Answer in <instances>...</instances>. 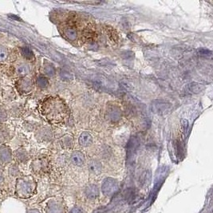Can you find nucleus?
Wrapping results in <instances>:
<instances>
[{
	"instance_id": "1",
	"label": "nucleus",
	"mask_w": 213,
	"mask_h": 213,
	"mask_svg": "<svg viewBox=\"0 0 213 213\" xmlns=\"http://www.w3.org/2000/svg\"><path fill=\"white\" fill-rule=\"evenodd\" d=\"M41 112L47 120L54 124L65 122L70 114L66 104L58 97L46 98L41 105Z\"/></svg>"
},
{
	"instance_id": "2",
	"label": "nucleus",
	"mask_w": 213,
	"mask_h": 213,
	"mask_svg": "<svg viewBox=\"0 0 213 213\" xmlns=\"http://www.w3.org/2000/svg\"><path fill=\"white\" fill-rule=\"evenodd\" d=\"M118 189V183L112 178H108L102 184V192L107 196H112Z\"/></svg>"
},
{
	"instance_id": "3",
	"label": "nucleus",
	"mask_w": 213,
	"mask_h": 213,
	"mask_svg": "<svg viewBox=\"0 0 213 213\" xmlns=\"http://www.w3.org/2000/svg\"><path fill=\"white\" fill-rule=\"evenodd\" d=\"M19 188L23 192V194L30 196L34 190V183L32 180H23L20 182Z\"/></svg>"
},
{
	"instance_id": "4",
	"label": "nucleus",
	"mask_w": 213,
	"mask_h": 213,
	"mask_svg": "<svg viewBox=\"0 0 213 213\" xmlns=\"http://www.w3.org/2000/svg\"><path fill=\"white\" fill-rule=\"evenodd\" d=\"M170 107L169 103L162 101H155L152 104V110L155 113L164 114L166 111H168Z\"/></svg>"
},
{
	"instance_id": "5",
	"label": "nucleus",
	"mask_w": 213,
	"mask_h": 213,
	"mask_svg": "<svg viewBox=\"0 0 213 213\" xmlns=\"http://www.w3.org/2000/svg\"><path fill=\"white\" fill-rule=\"evenodd\" d=\"M121 112L118 108L111 107L107 111V117L112 121H117L120 118Z\"/></svg>"
},
{
	"instance_id": "6",
	"label": "nucleus",
	"mask_w": 213,
	"mask_h": 213,
	"mask_svg": "<svg viewBox=\"0 0 213 213\" xmlns=\"http://www.w3.org/2000/svg\"><path fill=\"white\" fill-rule=\"evenodd\" d=\"M85 160H86V158H85L84 154L82 153L81 152L76 151L72 154L71 161L74 165H77V166H82L84 164Z\"/></svg>"
},
{
	"instance_id": "7",
	"label": "nucleus",
	"mask_w": 213,
	"mask_h": 213,
	"mask_svg": "<svg viewBox=\"0 0 213 213\" xmlns=\"http://www.w3.org/2000/svg\"><path fill=\"white\" fill-rule=\"evenodd\" d=\"M86 195L90 200H94L99 196V190L96 185H90L86 189Z\"/></svg>"
},
{
	"instance_id": "8",
	"label": "nucleus",
	"mask_w": 213,
	"mask_h": 213,
	"mask_svg": "<svg viewBox=\"0 0 213 213\" xmlns=\"http://www.w3.org/2000/svg\"><path fill=\"white\" fill-rule=\"evenodd\" d=\"M64 34H65V38H67V39L70 41H74L77 38V36H78V33H77L76 28L74 26H67L64 30Z\"/></svg>"
},
{
	"instance_id": "9",
	"label": "nucleus",
	"mask_w": 213,
	"mask_h": 213,
	"mask_svg": "<svg viewBox=\"0 0 213 213\" xmlns=\"http://www.w3.org/2000/svg\"><path fill=\"white\" fill-rule=\"evenodd\" d=\"M48 213H64V208L58 201H53L49 206Z\"/></svg>"
},
{
	"instance_id": "10",
	"label": "nucleus",
	"mask_w": 213,
	"mask_h": 213,
	"mask_svg": "<svg viewBox=\"0 0 213 213\" xmlns=\"http://www.w3.org/2000/svg\"><path fill=\"white\" fill-rule=\"evenodd\" d=\"M89 169L90 173H92L93 174H95V175H98V174L101 173L102 167H101V165L100 162L96 161V160H92V161L89 162Z\"/></svg>"
},
{
	"instance_id": "11",
	"label": "nucleus",
	"mask_w": 213,
	"mask_h": 213,
	"mask_svg": "<svg viewBox=\"0 0 213 213\" xmlns=\"http://www.w3.org/2000/svg\"><path fill=\"white\" fill-rule=\"evenodd\" d=\"M92 141H93V138L88 132L82 133L79 137V143L83 146L89 145V144L92 143Z\"/></svg>"
},
{
	"instance_id": "12",
	"label": "nucleus",
	"mask_w": 213,
	"mask_h": 213,
	"mask_svg": "<svg viewBox=\"0 0 213 213\" xmlns=\"http://www.w3.org/2000/svg\"><path fill=\"white\" fill-rule=\"evenodd\" d=\"M204 86L202 85L199 84L197 82H192L191 84L188 85V90L191 92L192 93H198L203 90Z\"/></svg>"
},
{
	"instance_id": "13",
	"label": "nucleus",
	"mask_w": 213,
	"mask_h": 213,
	"mask_svg": "<svg viewBox=\"0 0 213 213\" xmlns=\"http://www.w3.org/2000/svg\"><path fill=\"white\" fill-rule=\"evenodd\" d=\"M137 140L136 139L135 137H132L130 140H129V144L127 145V149H128V154H133V152H135L136 149L137 148V145H138V143H137Z\"/></svg>"
},
{
	"instance_id": "14",
	"label": "nucleus",
	"mask_w": 213,
	"mask_h": 213,
	"mask_svg": "<svg viewBox=\"0 0 213 213\" xmlns=\"http://www.w3.org/2000/svg\"><path fill=\"white\" fill-rule=\"evenodd\" d=\"M37 83H38V86L43 88V87L47 86V84H48V81H47V79L46 78L40 77V78H38Z\"/></svg>"
},
{
	"instance_id": "15",
	"label": "nucleus",
	"mask_w": 213,
	"mask_h": 213,
	"mask_svg": "<svg viewBox=\"0 0 213 213\" xmlns=\"http://www.w3.org/2000/svg\"><path fill=\"white\" fill-rule=\"evenodd\" d=\"M7 58V51L3 47H0V61H5Z\"/></svg>"
},
{
	"instance_id": "16",
	"label": "nucleus",
	"mask_w": 213,
	"mask_h": 213,
	"mask_svg": "<svg viewBox=\"0 0 213 213\" xmlns=\"http://www.w3.org/2000/svg\"><path fill=\"white\" fill-rule=\"evenodd\" d=\"M199 55H201L202 57H211V52L208 50H206V49H201L198 51Z\"/></svg>"
},
{
	"instance_id": "17",
	"label": "nucleus",
	"mask_w": 213,
	"mask_h": 213,
	"mask_svg": "<svg viewBox=\"0 0 213 213\" xmlns=\"http://www.w3.org/2000/svg\"><path fill=\"white\" fill-rule=\"evenodd\" d=\"M85 36H86V39L91 40V39H93V38H94L95 33L94 31L91 30V29H87V30H86V32H85Z\"/></svg>"
},
{
	"instance_id": "18",
	"label": "nucleus",
	"mask_w": 213,
	"mask_h": 213,
	"mask_svg": "<svg viewBox=\"0 0 213 213\" xmlns=\"http://www.w3.org/2000/svg\"><path fill=\"white\" fill-rule=\"evenodd\" d=\"M181 126H182V129H183V133H185V135H186L187 133H188V127H189L188 120H186V119H183V120H181Z\"/></svg>"
},
{
	"instance_id": "19",
	"label": "nucleus",
	"mask_w": 213,
	"mask_h": 213,
	"mask_svg": "<svg viewBox=\"0 0 213 213\" xmlns=\"http://www.w3.org/2000/svg\"><path fill=\"white\" fill-rule=\"evenodd\" d=\"M28 71H29V69L26 65H21L20 67H19L18 69V72H19V74H27Z\"/></svg>"
},
{
	"instance_id": "20",
	"label": "nucleus",
	"mask_w": 213,
	"mask_h": 213,
	"mask_svg": "<svg viewBox=\"0 0 213 213\" xmlns=\"http://www.w3.org/2000/svg\"><path fill=\"white\" fill-rule=\"evenodd\" d=\"M23 53L24 56L27 58H32L34 57L33 53H32L29 49H26V48L23 49Z\"/></svg>"
},
{
	"instance_id": "21",
	"label": "nucleus",
	"mask_w": 213,
	"mask_h": 213,
	"mask_svg": "<svg viewBox=\"0 0 213 213\" xmlns=\"http://www.w3.org/2000/svg\"><path fill=\"white\" fill-rule=\"evenodd\" d=\"M46 73H47L48 75H50V76H52V75L54 74V69L51 65H48V66L46 68Z\"/></svg>"
},
{
	"instance_id": "22",
	"label": "nucleus",
	"mask_w": 213,
	"mask_h": 213,
	"mask_svg": "<svg viewBox=\"0 0 213 213\" xmlns=\"http://www.w3.org/2000/svg\"><path fill=\"white\" fill-rule=\"evenodd\" d=\"M70 213H83V212L82 211V209L79 208L78 207H75L72 209L71 211H70Z\"/></svg>"
},
{
	"instance_id": "23",
	"label": "nucleus",
	"mask_w": 213,
	"mask_h": 213,
	"mask_svg": "<svg viewBox=\"0 0 213 213\" xmlns=\"http://www.w3.org/2000/svg\"><path fill=\"white\" fill-rule=\"evenodd\" d=\"M28 213H39V211L38 210H36V209H33V210H30Z\"/></svg>"
}]
</instances>
